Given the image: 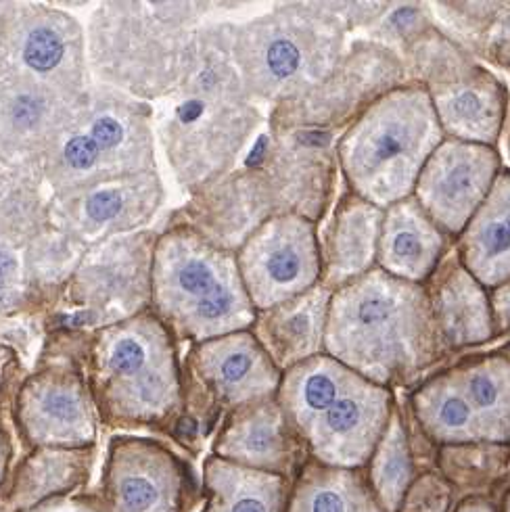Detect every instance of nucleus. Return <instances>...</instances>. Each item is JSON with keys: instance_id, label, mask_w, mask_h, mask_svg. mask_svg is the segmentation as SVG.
Returning <instances> with one entry per match:
<instances>
[{"instance_id": "obj_1", "label": "nucleus", "mask_w": 510, "mask_h": 512, "mask_svg": "<svg viewBox=\"0 0 510 512\" xmlns=\"http://www.w3.org/2000/svg\"><path fill=\"white\" fill-rule=\"evenodd\" d=\"M233 23L197 30L176 88L161 99L153 120L155 138L174 178L191 195L233 170L262 113L235 65Z\"/></svg>"}, {"instance_id": "obj_2", "label": "nucleus", "mask_w": 510, "mask_h": 512, "mask_svg": "<svg viewBox=\"0 0 510 512\" xmlns=\"http://www.w3.org/2000/svg\"><path fill=\"white\" fill-rule=\"evenodd\" d=\"M444 352L423 285L373 268L331 293L324 354L366 381L387 389L416 377Z\"/></svg>"}, {"instance_id": "obj_3", "label": "nucleus", "mask_w": 510, "mask_h": 512, "mask_svg": "<svg viewBox=\"0 0 510 512\" xmlns=\"http://www.w3.org/2000/svg\"><path fill=\"white\" fill-rule=\"evenodd\" d=\"M216 3H101L86 26L92 82L143 103L166 99L182 78L201 19Z\"/></svg>"}, {"instance_id": "obj_4", "label": "nucleus", "mask_w": 510, "mask_h": 512, "mask_svg": "<svg viewBox=\"0 0 510 512\" xmlns=\"http://www.w3.org/2000/svg\"><path fill=\"white\" fill-rule=\"evenodd\" d=\"M151 312L174 339L195 343L251 331L258 312L245 291L237 255L174 222L157 235Z\"/></svg>"}, {"instance_id": "obj_5", "label": "nucleus", "mask_w": 510, "mask_h": 512, "mask_svg": "<svg viewBox=\"0 0 510 512\" xmlns=\"http://www.w3.org/2000/svg\"><path fill=\"white\" fill-rule=\"evenodd\" d=\"M84 368L107 425H155L182 406L176 339L151 310L90 333Z\"/></svg>"}, {"instance_id": "obj_6", "label": "nucleus", "mask_w": 510, "mask_h": 512, "mask_svg": "<svg viewBox=\"0 0 510 512\" xmlns=\"http://www.w3.org/2000/svg\"><path fill=\"white\" fill-rule=\"evenodd\" d=\"M444 143L429 92L421 84L393 88L343 132L337 159L350 193L387 209L412 197L429 157Z\"/></svg>"}, {"instance_id": "obj_7", "label": "nucleus", "mask_w": 510, "mask_h": 512, "mask_svg": "<svg viewBox=\"0 0 510 512\" xmlns=\"http://www.w3.org/2000/svg\"><path fill=\"white\" fill-rule=\"evenodd\" d=\"M347 26L331 3H283L233 26L230 51L253 101L281 105L327 78L343 57Z\"/></svg>"}, {"instance_id": "obj_8", "label": "nucleus", "mask_w": 510, "mask_h": 512, "mask_svg": "<svg viewBox=\"0 0 510 512\" xmlns=\"http://www.w3.org/2000/svg\"><path fill=\"white\" fill-rule=\"evenodd\" d=\"M278 398L314 454L335 467L362 464L389 425L391 393L327 354L285 370Z\"/></svg>"}, {"instance_id": "obj_9", "label": "nucleus", "mask_w": 510, "mask_h": 512, "mask_svg": "<svg viewBox=\"0 0 510 512\" xmlns=\"http://www.w3.org/2000/svg\"><path fill=\"white\" fill-rule=\"evenodd\" d=\"M153 170L157 159L151 105L92 82L44 157L40 176L51 195H57Z\"/></svg>"}, {"instance_id": "obj_10", "label": "nucleus", "mask_w": 510, "mask_h": 512, "mask_svg": "<svg viewBox=\"0 0 510 512\" xmlns=\"http://www.w3.org/2000/svg\"><path fill=\"white\" fill-rule=\"evenodd\" d=\"M155 241V232L141 230L86 247L46 318L49 329L95 333L151 310Z\"/></svg>"}, {"instance_id": "obj_11", "label": "nucleus", "mask_w": 510, "mask_h": 512, "mask_svg": "<svg viewBox=\"0 0 510 512\" xmlns=\"http://www.w3.org/2000/svg\"><path fill=\"white\" fill-rule=\"evenodd\" d=\"M408 78L427 88L444 136L494 147L504 126V84L452 38L429 28L400 53Z\"/></svg>"}, {"instance_id": "obj_12", "label": "nucleus", "mask_w": 510, "mask_h": 512, "mask_svg": "<svg viewBox=\"0 0 510 512\" xmlns=\"http://www.w3.org/2000/svg\"><path fill=\"white\" fill-rule=\"evenodd\" d=\"M0 82L80 97L92 84L82 23L46 3H0Z\"/></svg>"}, {"instance_id": "obj_13", "label": "nucleus", "mask_w": 510, "mask_h": 512, "mask_svg": "<svg viewBox=\"0 0 510 512\" xmlns=\"http://www.w3.org/2000/svg\"><path fill=\"white\" fill-rule=\"evenodd\" d=\"M408 80L402 59L385 46L362 40L343 53L333 72L304 95L276 105L272 128H308L331 132L354 124L393 88Z\"/></svg>"}, {"instance_id": "obj_14", "label": "nucleus", "mask_w": 510, "mask_h": 512, "mask_svg": "<svg viewBox=\"0 0 510 512\" xmlns=\"http://www.w3.org/2000/svg\"><path fill=\"white\" fill-rule=\"evenodd\" d=\"M235 255L255 312L272 310L320 285L316 224L301 216L268 218Z\"/></svg>"}, {"instance_id": "obj_15", "label": "nucleus", "mask_w": 510, "mask_h": 512, "mask_svg": "<svg viewBox=\"0 0 510 512\" xmlns=\"http://www.w3.org/2000/svg\"><path fill=\"white\" fill-rule=\"evenodd\" d=\"M166 199L157 170L101 180L49 197V224L61 235L92 247L141 232Z\"/></svg>"}, {"instance_id": "obj_16", "label": "nucleus", "mask_w": 510, "mask_h": 512, "mask_svg": "<svg viewBox=\"0 0 510 512\" xmlns=\"http://www.w3.org/2000/svg\"><path fill=\"white\" fill-rule=\"evenodd\" d=\"M40 366L19 385L15 423L34 448L80 450L97 435L95 402L82 368L65 362Z\"/></svg>"}, {"instance_id": "obj_17", "label": "nucleus", "mask_w": 510, "mask_h": 512, "mask_svg": "<svg viewBox=\"0 0 510 512\" xmlns=\"http://www.w3.org/2000/svg\"><path fill=\"white\" fill-rule=\"evenodd\" d=\"M500 174L494 147L444 138L429 157L412 197L446 237H460Z\"/></svg>"}, {"instance_id": "obj_18", "label": "nucleus", "mask_w": 510, "mask_h": 512, "mask_svg": "<svg viewBox=\"0 0 510 512\" xmlns=\"http://www.w3.org/2000/svg\"><path fill=\"white\" fill-rule=\"evenodd\" d=\"M80 97L36 84L0 82V166L40 174Z\"/></svg>"}, {"instance_id": "obj_19", "label": "nucleus", "mask_w": 510, "mask_h": 512, "mask_svg": "<svg viewBox=\"0 0 510 512\" xmlns=\"http://www.w3.org/2000/svg\"><path fill=\"white\" fill-rule=\"evenodd\" d=\"M187 368L218 404L228 408L270 400L283 379L251 331L195 343Z\"/></svg>"}, {"instance_id": "obj_20", "label": "nucleus", "mask_w": 510, "mask_h": 512, "mask_svg": "<svg viewBox=\"0 0 510 512\" xmlns=\"http://www.w3.org/2000/svg\"><path fill=\"white\" fill-rule=\"evenodd\" d=\"M178 464L147 439L115 437L107 460V494L113 512H174Z\"/></svg>"}, {"instance_id": "obj_21", "label": "nucleus", "mask_w": 510, "mask_h": 512, "mask_svg": "<svg viewBox=\"0 0 510 512\" xmlns=\"http://www.w3.org/2000/svg\"><path fill=\"white\" fill-rule=\"evenodd\" d=\"M427 283L435 327L448 349L473 347L496 337L490 295L460 264L458 255L439 264Z\"/></svg>"}, {"instance_id": "obj_22", "label": "nucleus", "mask_w": 510, "mask_h": 512, "mask_svg": "<svg viewBox=\"0 0 510 512\" xmlns=\"http://www.w3.org/2000/svg\"><path fill=\"white\" fill-rule=\"evenodd\" d=\"M448 237L423 212L414 197L393 203L383 212L377 264L385 274L423 285L442 264Z\"/></svg>"}, {"instance_id": "obj_23", "label": "nucleus", "mask_w": 510, "mask_h": 512, "mask_svg": "<svg viewBox=\"0 0 510 512\" xmlns=\"http://www.w3.org/2000/svg\"><path fill=\"white\" fill-rule=\"evenodd\" d=\"M383 212L347 191L324 232L320 247V285L331 293L377 266Z\"/></svg>"}, {"instance_id": "obj_24", "label": "nucleus", "mask_w": 510, "mask_h": 512, "mask_svg": "<svg viewBox=\"0 0 510 512\" xmlns=\"http://www.w3.org/2000/svg\"><path fill=\"white\" fill-rule=\"evenodd\" d=\"M331 291L316 285L308 293L258 312L251 331L278 370H289L324 354Z\"/></svg>"}, {"instance_id": "obj_25", "label": "nucleus", "mask_w": 510, "mask_h": 512, "mask_svg": "<svg viewBox=\"0 0 510 512\" xmlns=\"http://www.w3.org/2000/svg\"><path fill=\"white\" fill-rule=\"evenodd\" d=\"M458 260L485 289L510 281V172H500L490 195L460 232Z\"/></svg>"}, {"instance_id": "obj_26", "label": "nucleus", "mask_w": 510, "mask_h": 512, "mask_svg": "<svg viewBox=\"0 0 510 512\" xmlns=\"http://www.w3.org/2000/svg\"><path fill=\"white\" fill-rule=\"evenodd\" d=\"M241 408L224 427L216 450L245 467H285L289 437L281 406L272 400H262Z\"/></svg>"}, {"instance_id": "obj_27", "label": "nucleus", "mask_w": 510, "mask_h": 512, "mask_svg": "<svg viewBox=\"0 0 510 512\" xmlns=\"http://www.w3.org/2000/svg\"><path fill=\"white\" fill-rule=\"evenodd\" d=\"M448 372L471 406L481 437L506 441L510 437V358L483 356Z\"/></svg>"}, {"instance_id": "obj_28", "label": "nucleus", "mask_w": 510, "mask_h": 512, "mask_svg": "<svg viewBox=\"0 0 510 512\" xmlns=\"http://www.w3.org/2000/svg\"><path fill=\"white\" fill-rule=\"evenodd\" d=\"M42 176L0 166V241L23 249L49 230V199Z\"/></svg>"}, {"instance_id": "obj_29", "label": "nucleus", "mask_w": 510, "mask_h": 512, "mask_svg": "<svg viewBox=\"0 0 510 512\" xmlns=\"http://www.w3.org/2000/svg\"><path fill=\"white\" fill-rule=\"evenodd\" d=\"M207 483L216 494L210 512H278L281 506V479L262 471L210 460Z\"/></svg>"}, {"instance_id": "obj_30", "label": "nucleus", "mask_w": 510, "mask_h": 512, "mask_svg": "<svg viewBox=\"0 0 510 512\" xmlns=\"http://www.w3.org/2000/svg\"><path fill=\"white\" fill-rule=\"evenodd\" d=\"M416 412L425 423L427 431L442 441H477L481 429L477 418L460 393L450 372H442L431 379L414 395Z\"/></svg>"}, {"instance_id": "obj_31", "label": "nucleus", "mask_w": 510, "mask_h": 512, "mask_svg": "<svg viewBox=\"0 0 510 512\" xmlns=\"http://www.w3.org/2000/svg\"><path fill=\"white\" fill-rule=\"evenodd\" d=\"M88 462V448H40L21 464V469L17 473L15 498L19 496V502L32 504L44 500L49 494L61 492L65 487L78 483L82 473L88 469Z\"/></svg>"}, {"instance_id": "obj_32", "label": "nucleus", "mask_w": 510, "mask_h": 512, "mask_svg": "<svg viewBox=\"0 0 510 512\" xmlns=\"http://www.w3.org/2000/svg\"><path fill=\"white\" fill-rule=\"evenodd\" d=\"M40 314L32 295L23 249L0 241V339L28 345V322Z\"/></svg>"}, {"instance_id": "obj_33", "label": "nucleus", "mask_w": 510, "mask_h": 512, "mask_svg": "<svg viewBox=\"0 0 510 512\" xmlns=\"http://www.w3.org/2000/svg\"><path fill=\"white\" fill-rule=\"evenodd\" d=\"M373 479L381 500L389 508H396L410 481V456L398 418H391L383 433L381 446L375 456Z\"/></svg>"}, {"instance_id": "obj_34", "label": "nucleus", "mask_w": 510, "mask_h": 512, "mask_svg": "<svg viewBox=\"0 0 510 512\" xmlns=\"http://www.w3.org/2000/svg\"><path fill=\"white\" fill-rule=\"evenodd\" d=\"M360 490L352 477L329 475L301 494L295 512H354Z\"/></svg>"}, {"instance_id": "obj_35", "label": "nucleus", "mask_w": 510, "mask_h": 512, "mask_svg": "<svg viewBox=\"0 0 510 512\" xmlns=\"http://www.w3.org/2000/svg\"><path fill=\"white\" fill-rule=\"evenodd\" d=\"M477 51L494 65L510 72V3H502L485 30Z\"/></svg>"}, {"instance_id": "obj_36", "label": "nucleus", "mask_w": 510, "mask_h": 512, "mask_svg": "<svg viewBox=\"0 0 510 512\" xmlns=\"http://www.w3.org/2000/svg\"><path fill=\"white\" fill-rule=\"evenodd\" d=\"M494 331L498 335H510V281L496 287L490 295Z\"/></svg>"}, {"instance_id": "obj_37", "label": "nucleus", "mask_w": 510, "mask_h": 512, "mask_svg": "<svg viewBox=\"0 0 510 512\" xmlns=\"http://www.w3.org/2000/svg\"><path fill=\"white\" fill-rule=\"evenodd\" d=\"M32 512H95L88 504L78 500H53L42 504L38 510Z\"/></svg>"}, {"instance_id": "obj_38", "label": "nucleus", "mask_w": 510, "mask_h": 512, "mask_svg": "<svg viewBox=\"0 0 510 512\" xmlns=\"http://www.w3.org/2000/svg\"><path fill=\"white\" fill-rule=\"evenodd\" d=\"M7 460H9V439H7V433H5L3 425H0V481H3V475H5V469H7Z\"/></svg>"}, {"instance_id": "obj_39", "label": "nucleus", "mask_w": 510, "mask_h": 512, "mask_svg": "<svg viewBox=\"0 0 510 512\" xmlns=\"http://www.w3.org/2000/svg\"><path fill=\"white\" fill-rule=\"evenodd\" d=\"M462 512H490V510L485 508V506H481V504H471L467 508H462Z\"/></svg>"}, {"instance_id": "obj_40", "label": "nucleus", "mask_w": 510, "mask_h": 512, "mask_svg": "<svg viewBox=\"0 0 510 512\" xmlns=\"http://www.w3.org/2000/svg\"><path fill=\"white\" fill-rule=\"evenodd\" d=\"M354 512H373V510H368V508H362V510H354Z\"/></svg>"}, {"instance_id": "obj_41", "label": "nucleus", "mask_w": 510, "mask_h": 512, "mask_svg": "<svg viewBox=\"0 0 510 512\" xmlns=\"http://www.w3.org/2000/svg\"><path fill=\"white\" fill-rule=\"evenodd\" d=\"M508 153H510V132H508Z\"/></svg>"}]
</instances>
